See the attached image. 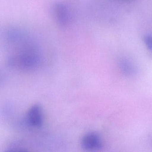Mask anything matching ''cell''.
Returning <instances> with one entry per match:
<instances>
[{"instance_id": "cell-1", "label": "cell", "mask_w": 152, "mask_h": 152, "mask_svg": "<svg viewBox=\"0 0 152 152\" xmlns=\"http://www.w3.org/2000/svg\"><path fill=\"white\" fill-rule=\"evenodd\" d=\"M40 50L35 45H28L18 55L12 57L10 62L25 70H31L37 68L41 61Z\"/></svg>"}, {"instance_id": "cell-6", "label": "cell", "mask_w": 152, "mask_h": 152, "mask_svg": "<svg viewBox=\"0 0 152 152\" xmlns=\"http://www.w3.org/2000/svg\"><path fill=\"white\" fill-rule=\"evenodd\" d=\"M144 41L146 47L152 53V35L145 36L144 37Z\"/></svg>"}, {"instance_id": "cell-3", "label": "cell", "mask_w": 152, "mask_h": 152, "mask_svg": "<svg viewBox=\"0 0 152 152\" xmlns=\"http://www.w3.org/2000/svg\"><path fill=\"white\" fill-rule=\"evenodd\" d=\"M81 144L84 149L89 151L99 150L102 147L103 142L100 135L95 132H89L81 139Z\"/></svg>"}, {"instance_id": "cell-5", "label": "cell", "mask_w": 152, "mask_h": 152, "mask_svg": "<svg viewBox=\"0 0 152 152\" xmlns=\"http://www.w3.org/2000/svg\"><path fill=\"white\" fill-rule=\"evenodd\" d=\"M119 67L122 72L126 76H132L136 73L135 66L126 59H122L120 61Z\"/></svg>"}, {"instance_id": "cell-4", "label": "cell", "mask_w": 152, "mask_h": 152, "mask_svg": "<svg viewBox=\"0 0 152 152\" xmlns=\"http://www.w3.org/2000/svg\"><path fill=\"white\" fill-rule=\"evenodd\" d=\"M53 12L59 24L61 26H65L67 24L69 21L68 11L64 4H56L53 7Z\"/></svg>"}, {"instance_id": "cell-2", "label": "cell", "mask_w": 152, "mask_h": 152, "mask_svg": "<svg viewBox=\"0 0 152 152\" xmlns=\"http://www.w3.org/2000/svg\"><path fill=\"white\" fill-rule=\"evenodd\" d=\"M28 126L33 128H39L43 122V114L41 106L38 104L33 105L28 111L26 118Z\"/></svg>"}]
</instances>
